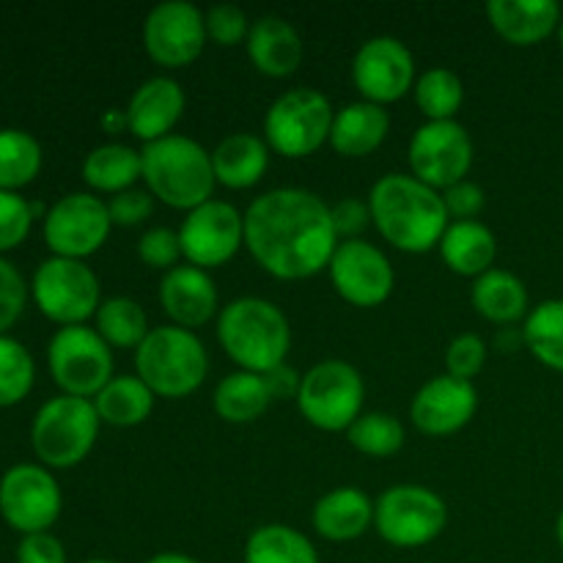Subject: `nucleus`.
Wrapping results in <instances>:
<instances>
[{
	"instance_id": "nucleus-1",
	"label": "nucleus",
	"mask_w": 563,
	"mask_h": 563,
	"mask_svg": "<svg viewBox=\"0 0 563 563\" xmlns=\"http://www.w3.org/2000/svg\"><path fill=\"white\" fill-rule=\"evenodd\" d=\"M245 247L273 278L306 280L330 267L339 236L317 192L275 187L245 209Z\"/></svg>"
},
{
	"instance_id": "nucleus-2",
	"label": "nucleus",
	"mask_w": 563,
	"mask_h": 563,
	"mask_svg": "<svg viewBox=\"0 0 563 563\" xmlns=\"http://www.w3.org/2000/svg\"><path fill=\"white\" fill-rule=\"evenodd\" d=\"M372 223L394 247L427 253L440 245L451 218L443 192L423 185L412 174H385L368 192Z\"/></svg>"
},
{
	"instance_id": "nucleus-3",
	"label": "nucleus",
	"mask_w": 563,
	"mask_h": 563,
	"mask_svg": "<svg viewBox=\"0 0 563 563\" xmlns=\"http://www.w3.org/2000/svg\"><path fill=\"white\" fill-rule=\"evenodd\" d=\"M218 341L240 372L267 374L286 363L291 328L275 302L264 297H236L220 308Z\"/></svg>"
},
{
	"instance_id": "nucleus-4",
	"label": "nucleus",
	"mask_w": 563,
	"mask_h": 563,
	"mask_svg": "<svg viewBox=\"0 0 563 563\" xmlns=\"http://www.w3.org/2000/svg\"><path fill=\"white\" fill-rule=\"evenodd\" d=\"M143 181L148 192L165 207L192 212L212 201L218 179L212 168V152L187 135H168L141 148Z\"/></svg>"
},
{
	"instance_id": "nucleus-5",
	"label": "nucleus",
	"mask_w": 563,
	"mask_h": 563,
	"mask_svg": "<svg viewBox=\"0 0 563 563\" xmlns=\"http://www.w3.org/2000/svg\"><path fill=\"white\" fill-rule=\"evenodd\" d=\"M135 374L163 399L196 394L209 374V355L192 330L159 324L135 350Z\"/></svg>"
},
{
	"instance_id": "nucleus-6",
	"label": "nucleus",
	"mask_w": 563,
	"mask_h": 563,
	"mask_svg": "<svg viewBox=\"0 0 563 563\" xmlns=\"http://www.w3.org/2000/svg\"><path fill=\"white\" fill-rule=\"evenodd\" d=\"M99 412L91 399L53 396L36 410L31 423V449L47 471L77 467L93 451L99 438Z\"/></svg>"
},
{
	"instance_id": "nucleus-7",
	"label": "nucleus",
	"mask_w": 563,
	"mask_h": 563,
	"mask_svg": "<svg viewBox=\"0 0 563 563\" xmlns=\"http://www.w3.org/2000/svg\"><path fill=\"white\" fill-rule=\"evenodd\" d=\"M333 104L317 88H291L284 91L264 115V141L269 152L289 159L308 157L330 141L333 130Z\"/></svg>"
},
{
	"instance_id": "nucleus-8",
	"label": "nucleus",
	"mask_w": 563,
	"mask_h": 563,
	"mask_svg": "<svg viewBox=\"0 0 563 563\" xmlns=\"http://www.w3.org/2000/svg\"><path fill=\"white\" fill-rule=\"evenodd\" d=\"M31 297L49 322L58 328H75L97 317L102 306V286L86 262L49 256L33 273Z\"/></svg>"
},
{
	"instance_id": "nucleus-9",
	"label": "nucleus",
	"mask_w": 563,
	"mask_h": 563,
	"mask_svg": "<svg viewBox=\"0 0 563 563\" xmlns=\"http://www.w3.org/2000/svg\"><path fill=\"white\" fill-rule=\"evenodd\" d=\"M366 383L346 361H322L302 374L297 407L311 427L322 432H346L363 416Z\"/></svg>"
},
{
	"instance_id": "nucleus-10",
	"label": "nucleus",
	"mask_w": 563,
	"mask_h": 563,
	"mask_svg": "<svg viewBox=\"0 0 563 563\" xmlns=\"http://www.w3.org/2000/svg\"><path fill=\"white\" fill-rule=\"evenodd\" d=\"M47 368L60 394L93 399L113 379V350L97 328H58L47 344Z\"/></svg>"
},
{
	"instance_id": "nucleus-11",
	"label": "nucleus",
	"mask_w": 563,
	"mask_h": 563,
	"mask_svg": "<svg viewBox=\"0 0 563 563\" xmlns=\"http://www.w3.org/2000/svg\"><path fill=\"white\" fill-rule=\"evenodd\" d=\"M445 522V500L421 484H396L374 500V528L394 548H423L443 533Z\"/></svg>"
},
{
	"instance_id": "nucleus-12",
	"label": "nucleus",
	"mask_w": 563,
	"mask_h": 563,
	"mask_svg": "<svg viewBox=\"0 0 563 563\" xmlns=\"http://www.w3.org/2000/svg\"><path fill=\"white\" fill-rule=\"evenodd\" d=\"M64 493L53 471L36 462H20L0 478V517L9 528L27 537L44 533L58 522Z\"/></svg>"
},
{
	"instance_id": "nucleus-13",
	"label": "nucleus",
	"mask_w": 563,
	"mask_h": 563,
	"mask_svg": "<svg viewBox=\"0 0 563 563\" xmlns=\"http://www.w3.org/2000/svg\"><path fill=\"white\" fill-rule=\"evenodd\" d=\"M110 229L108 201L93 192H69L44 214V245L53 256L86 262L108 242Z\"/></svg>"
},
{
	"instance_id": "nucleus-14",
	"label": "nucleus",
	"mask_w": 563,
	"mask_h": 563,
	"mask_svg": "<svg viewBox=\"0 0 563 563\" xmlns=\"http://www.w3.org/2000/svg\"><path fill=\"white\" fill-rule=\"evenodd\" d=\"M407 159L416 179L434 190L465 181L473 165V141L460 121H427L410 137Z\"/></svg>"
},
{
	"instance_id": "nucleus-15",
	"label": "nucleus",
	"mask_w": 563,
	"mask_h": 563,
	"mask_svg": "<svg viewBox=\"0 0 563 563\" xmlns=\"http://www.w3.org/2000/svg\"><path fill=\"white\" fill-rule=\"evenodd\" d=\"M179 242L181 256L192 267H223L245 245V212H240L234 203L212 198L185 214Z\"/></svg>"
},
{
	"instance_id": "nucleus-16",
	"label": "nucleus",
	"mask_w": 563,
	"mask_h": 563,
	"mask_svg": "<svg viewBox=\"0 0 563 563\" xmlns=\"http://www.w3.org/2000/svg\"><path fill=\"white\" fill-rule=\"evenodd\" d=\"M207 16L187 0L157 3L143 20V49L154 64L181 69L207 47Z\"/></svg>"
},
{
	"instance_id": "nucleus-17",
	"label": "nucleus",
	"mask_w": 563,
	"mask_h": 563,
	"mask_svg": "<svg viewBox=\"0 0 563 563\" xmlns=\"http://www.w3.org/2000/svg\"><path fill=\"white\" fill-rule=\"evenodd\" d=\"M330 280L350 306L377 308L394 295L396 273L390 258L366 240H344L330 258Z\"/></svg>"
},
{
	"instance_id": "nucleus-18",
	"label": "nucleus",
	"mask_w": 563,
	"mask_h": 563,
	"mask_svg": "<svg viewBox=\"0 0 563 563\" xmlns=\"http://www.w3.org/2000/svg\"><path fill=\"white\" fill-rule=\"evenodd\" d=\"M352 80L366 102L385 108L416 88V58L396 36H374L357 47Z\"/></svg>"
},
{
	"instance_id": "nucleus-19",
	"label": "nucleus",
	"mask_w": 563,
	"mask_h": 563,
	"mask_svg": "<svg viewBox=\"0 0 563 563\" xmlns=\"http://www.w3.org/2000/svg\"><path fill=\"white\" fill-rule=\"evenodd\" d=\"M476 385L451 377V374H440L421 385V390L412 396L410 418L418 432L429 434V438H445V434L465 429L476 416Z\"/></svg>"
},
{
	"instance_id": "nucleus-20",
	"label": "nucleus",
	"mask_w": 563,
	"mask_h": 563,
	"mask_svg": "<svg viewBox=\"0 0 563 563\" xmlns=\"http://www.w3.org/2000/svg\"><path fill=\"white\" fill-rule=\"evenodd\" d=\"M218 286L212 275L192 264L168 269L159 280V306L176 328L196 330L218 317Z\"/></svg>"
},
{
	"instance_id": "nucleus-21",
	"label": "nucleus",
	"mask_w": 563,
	"mask_h": 563,
	"mask_svg": "<svg viewBox=\"0 0 563 563\" xmlns=\"http://www.w3.org/2000/svg\"><path fill=\"white\" fill-rule=\"evenodd\" d=\"M187 97L181 91L179 82L174 77H148L126 104V121H130V132L141 137L143 143H154L159 137L174 135V126L185 115Z\"/></svg>"
},
{
	"instance_id": "nucleus-22",
	"label": "nucleus",
	"mask_w": 563,
	"mask_h": 563,
	"mask_svg": "<svg viewBox=\"0 0 563 563\" xmlns=\"http://www.w3.org/2000/svg\"><path fill=\"white\" fill-rule=\"evenodd\" d=\"M489 25L515 47H533L559 33L563 20L555 0H489Z\"/></svg>"
},
{
	"instance_id": "nucleus-23",
	"label": "nucleus",
	"mask_w": 563,
	"mask_h": 563,
	"mask_svg": "<svg viewBox=\"0 0 563 563\" xmlns=\"http://www.w3.org/2000/svg\"><path fill=\"white\" fill-rule=\"evenodd\" d=\"M247 55L262 75L289 77L300 69L306 47H302L300 33L289 20L278 14H264L251 22Z\"/></svg>"
},
{
	"instance_id": "nucleus-24",
	"label": "nucleus",
	"mask_w": 563,
	"mask_h": 563,
	"mask_svg": "<svg viewBox=\"0 0 563 563\" xmlns=\"http://www.w3.org/2000/svg\"><path fill=\"white\" fill-rule=\"evenodd\" d=\"M311 520L328 542H355L374 526V500L357 487L330 489L317 500Z\"/></svg>"
},
{
	"instance_id": "nucleus-25",
	"label": "nucleus",
	"mask_w": 563,
	"mask_h": 563,
	"mask_svg": "<svg viewBox=\"0 0 563 563\" xmlns=\"http://www.w3.org/2000/svg\"><path fill=\"white\" fill-rule=\"evenodd\" d=\"M390 130V113L383 104H374L361 99L350 102L333 115V130H330V146L341 157H366L377 152L385 143Z\"/></svg>"
},
{
	"instance_id": "nucleus-26",
	"label": "nucleus",
	"mask_w": 563,
	"mask_h": 563,
	"mask_svg": "<svg viewBox=\"0 0 563 563\" xmlns=\"http://www.w3.org/2000/svg\"><path fill=\"white\" fill-rule=\"evenodd\" d=\"M212 168L218 185L229 187V190H247L267 174V141L253 132H231L212 148Z\"/></svg>"
},
{
	"instance_id": "nucleus-27",
	"label": "nucleus",
	"mask_w": 563,
	"mask_h": 563,
	"mask_svg": "<svg viewBox=\"0 0 563 563\" xmlns=\"http://www.w3.org/2000/svg\"><path fill=\"white\" fill-rule=\"evenodd\" d=\"M438 247L451 273L465 275V278L473 280L478 275L489 273L495 258H498V240L478 220H456V223H449Z\"/></svg>"
},
{
	"instance_id": "nucleus-28",
	"label": "nucleus",
	"mask_w": 563,
	"mask_h": 563,
	"mask_svg": "<svg viewBox=\"0 0 563 563\" xmlns=\"http://www.w3.org/2000/svg\"><path fill=\"white\" fill-rule=\"evenodd\" d=\"M471 302L478 317L493 324H515L531 313L526 284L515 273L498 267L473 280Z\"/></svg>"
},
{
	"instance_id": "nucleus-29",
	"label": "nucleus",
	"mask_w": 563,
	"mask_h": 563,
	"mask_svg": "<svg viewBox=\"0 0 563 563\" xmlns=\"http://www.w3.org/2000/svg\"><path fill=\"white\" fill-rule=\"evenodd\" d=\"M82 179L91 190L110 192V196L132 190L135 181L143 179L141 152L119 141L102 143L82 159Z\"/></svg>"
},
{
	"instance_id": "nucleus-30",
	"label": "nucleus",
	"mask_w": 563,
	"mask_h": 563,
	"mask_svg": "<svg viewBox=\"0 0 563 563\" xmlns=\"http://www.w3.org/2000/svg\"><path fill=\"white\" fill-rule=\"evenodd\" d=\"M154 399L157 396L152 394L146 383L141 377H113L97 396H93V407L99 412V421L108 423V427L130 429L141 427L154 410Z\"/></svg>"
},
{
	"instance_id": "nucleus-31",
	"label": "nucleus",
	"mask_w": 563,
	"mask_h": 563,
	"mask_svg": "<svg viewBox=\"0 0 563 563\" xmlns=\"http://www.w3.org/2000/svg\"><path fill=\"white\" fill-rule=\"evenodd\" d=\"M273 405L267 383L262 374L231 372L218 383L212 396V407L225 423H251L267 412Z\"/></svg>"
},
{
	"instance_id": "nucleus-32",
	"label": "nucleus",
	"mask_w": 563,
	"mask_h": 563,
	"mask_svg": "<svg viewBox=\"0 0 563 563\" xmlns=\"http://www.w3.org/2000/svg\"><path fill=\"white\" fill-rule=\"evenodd\" d=\"M245 563H319L311 539L284 522L258 526L245 542Z\"/></svg>"
},
{
	"instance_id": "nucleus-33",
	"label": "nucleus",
	"mask_w": 563,
	"mask_h": 563,
	"mask_svg": "<svg viewBox=\"0 0 563 563\" xmlns=\"http://www.w3.org/2000/svg\"><path fill=\"white\" fill-rule=\"evenodd\" d=\"M44 163L42 143L25 130H0V190L20 192L38 176Z\"/></svg>"
},
{
	"instance_id": "nucleus-34",
	"label": "nucleus",
	"mask_w": 563,
	"mask_h": 563,
	"mask_svg": "<svg viewBox=\"0 0 563 563\" xmlns=\"http://www.w3.org/2000/svg\"><path fill=\"white\" fill-rule=\"evenodd\" d=\"M97 333L110 350H137L152 333L143 306L132 297H108L97 311Z\"/></svg>"
},
{
	"instance_id": "nucleus-35",
	"label": "nucleus",
	"mask_w": 563,
	"mask_h": 563,
	"mask_svg": "<svg viewBox=\"0 0 563 563\" xmlns=\"http://www.w3.org/2000/svg\"><path fill=\"white\" fill-rule=\"evenodd\" d=\"M522 341H526L528 352L537 357L542 366L553 368L563 374V300L539 302L531 308L526 317V328H522Z\"/></svg>"
},
{
	"instance_id": "nucleus-36",
	"label": "nucleus",
	"mask_w": 563,
	"mask_h": 563,
	"mask_svg": "<svg viewBox=\"0 0 563 563\" xmlns=\"http://www.w3.org/2000/svg\"><path fill=\"white\" fill-rule=\"evenodd\" d=\"M416 102L429 121H454L465 102V82L449 66H432L416 80Z\"/></svg>"
},
{
	"instance_id": "nucleus-37",
	"label": "nucleus",
	"mask_w": 563,
	"mask_h": 563,
	"mask_svg": "<svg viewBox=\"0 0 563 563\" xmlns=\"http://www.w3.org/2000/svg\"><path fill=\"white\" fill-rule=\"evenodd\" d=\"M346 440L355 451H361L363 456H374V460H385V456L399 454L401 445H405L407 432L401 427L399 418H394L390 412L372 410L363 412L350 429H346Z\"/></svg>"
},
{
	"instance_id": "nucleus-38",
	"label": "nucleus",
	"mask_w": 563,
	"mask_h": 563,
	"mask_svg": "<svg viewBox=\"0 0 563 563\" xmlns=\"http://www.w3.org/2000/svg\"><path fill=\"white\" fill-rule=\"evenodd\" d=\"M36 383V363L27 346L11 335H0V410L31 396Z\"/></svg>"
},
{
	"instance_id": "nucleus-39",
	"label": "nucleus",
	"mask_w": 563,
	"mask_h": 563,
	"mask_svg": "<svg viewBox=\"0 0 563 563\" xmlns=\"http://www.w3.org/2000/svg\"><path fill=\"white\" fill-rule=\"evenodd\" d=\"M33 203L20 192L0 190V256L27 240L33 229Z\"/></svg>"
},
{
	"instance_id": "nucleus-40",
	"label": "nucleus",
	"mask_w": 563,
	"mask_h": 563,
	"mask_svg": "<svg viewBox=\"0 0 563 563\" xmlns=\"http://www.w3.org/2000/svg\"><path fill=\"white\" fill-rule=\"evenodd\" d=\"M484 363H487V341L478 333H460L445 350V374L465 383H473L482 374Z\"/></svg>"
},
{
	"instance_id": "nucleus-41",
	"label": "nucleus",
	"mask_w": 563,
	"mask_h": 563,
	"mask_svg": "<svg viewBox=\"0 0 563 563\" xmlns=\"http://www.w3.org/2000/svg\"><path fill=\"white\" fill-rule=\"evenodd\" d=\"M27 297H31V286L25 284L20 269L9 258L0 256V335H5V330L20 322Z\"/></svg>"
},
{
	"instance_id": "nucleus-42",
	"label": "nucleus",
	"mask_w": 563,
	"mask_h": 563,
	"mask_svg": "<svg viewBox=\"0 0 563 563\" xmlns=\"http://www.w3.org/2000/svg\"><path fill=\"white\" fill-rule=\"evenodd\" d=\"M137 256L143 264L154 269H174L179 267L181 256V242L179 231L165 229V225H154V229L143 231V236L137 240Z\"/></svg>"
},
{
	"instance_id": "nucleus-43",
	"label": "nucleus",
	"mask_w": 563,
	"mask_h": 563,
	"mask_svg": "<svg viewBox=\"0 0 563 563\" xmlns=\"http://www.w3.org/2000/svg\"><path fill=\"white\" fill-rule=\"evenodd\" d=\"M203 16H207V36L218 42L220 47H234V44L247 42L251 22L240 5L218 3L203 11Z\"/></svg>"
},
{
	"instance_id": "nucleus-44",
	"label": "nucleus",
	"mask_w": 563,
	"mask_h": 563,
	"mask_svg": "<svg viewBox=\"0 0 563 563\" xmlns=\"http://www.w3.org/2000/svg\"><path fill=\"white\" fill-rule=\"evenodd\" d=\"M108 212L113 225H121V229H132V225H141L143 220L152 218L154 212V196L148 190H132L119 192L108 201Z\"/></svg>"
},
{
	"instance_id": "nucleus-45",
	"label": "nucleus",
	"mask_w": 563,
	"mask_h": 563,
	"mask_svg": "<svg viewBox=\"0 0 563 563\" xmlns=\"http://www.w3.org/2000/svg\"><path fill=\"white\" fill-rule=\"evenodd\" d=\"M330 218H333L339 242L361 240V234L372 223V209H368V201H361V198H341L330 207Z\"/></svg>"
},
{
	"instance_id": "nucleus-46",
	"label": "nucleus",
	"mask_w": 563,
	"mask_h": 563,
	"mask_svg": "<svg viewBox=\"0 0 563 563\" xmlns=\"http://www.w3.org/2000/svg\"><path fill=\"white\" fill-rule=\"evenodd\" d=\"M443 203L451 223H456V220H476V214L482 212L487 198H484V190L476 185V181L465 179L460 181V185L443 190Z\"/></svg>"
},
{
	"instance_id": "nucleus-47",
	"label": "nucleus",
	"mask_w": 563,
	"mask_h": 563,
	"mask_svg": "<svg viewBox=\"0 0 563 563\" xmlns=\"http://www.w3.org/2000/svg\"><path fill=\"white\" fill-rule=\"evenodd\" d=\"M16 563H66V548L55 533H27L16 544Z\"/></svg>"
},
{
	"instance_id": "nucleus-48",
	"label": "nucleus",
	"mask_w": 563,
	"mask_h": 563,
	"mask_svg": "<svg viewBox=\"0 0 563 563\" xmlns=\"http://www.w3.org/2000/svg\"><path fill=\"white\" fill-rule=\"evenodd\" d=\"M262 377H264V383H267L273 401L297 399V394H300L302 374L297 372L295 366H289V363H280V366L269 368V372L262 374Z\"/></svg>"
},
{
	"instance_id": "nucleus-49",
	"label": "nucleus",
	"mask_w": 563,
	"mask_h": 563,
	"mask_svg": "<svg viewBox=\"0 0 563 563\" xmlns=\"http://www.w3.org/2000/svg\"><path fill=\"white\" fill-rule=\"evenodd\" d=\"M102 126L108 132H113V135H119V132L130 130V121H126V110H119V108H110L108 113L102 115Z\"/></svg>"
},
{
	"instance_id": "nucleus-50",
	"label": "nucleus",
	"mask_w": 563,
	"mask_h": 563,
	"mask_svg": "<svg viewBox=\"0 0 563 563\" xmlns=\"http://www.w3.org/2000/svg\"><path fill=\"white\" fill-rule=\"evenodd\" d=\"M143 563H201V561H196L192 555H185V553H157Z\"/></svg>"
},
{
	"instance_id": "nucleus-51",
	"label": "nucleus",
	"mask_w": 563,
	"mask_h": 563,
	"mask_svg": "<svg viewBox=\"0 0 563 563\" xmlns=\"http://www.w3.org/2000/svg\"><path fill=\"white\" fill-rule=\"evenodd\" d=\"M555 539H559V544H561V550H563V509H561L559 520H555Z\"/></svg>"
},
{
	"instance_id": "nucleus-52",
	"label": "nucleus",
	"mask_w": 563,
	"mask_h": 563,
	"mask_svg": "<svg viewBox=\"0 0 563 563\" xmlns=\"http://www.w3.org/2000/svg\"><path fill=\"white\" fill-rule=\"evenodd\" d=\"M82 563H115V561H110V559H88V561H82Z\"/></svg>"
},
{
	"instance_id": "nucleus-53",
	"label": "nucleus",
	"mask_w": 563,
	"mask_h": 563,
	"mask_svg": "<svg viewBox=\"0 0 563 563\" xmlns=\"http://www.w3.org/2000/svg\"><path fill=\"white\" fill-rule=\"evenodd\" d=\"M559 44H561V49H563V20H561V25H559Z\"/></svg>"
}]
</instances>
